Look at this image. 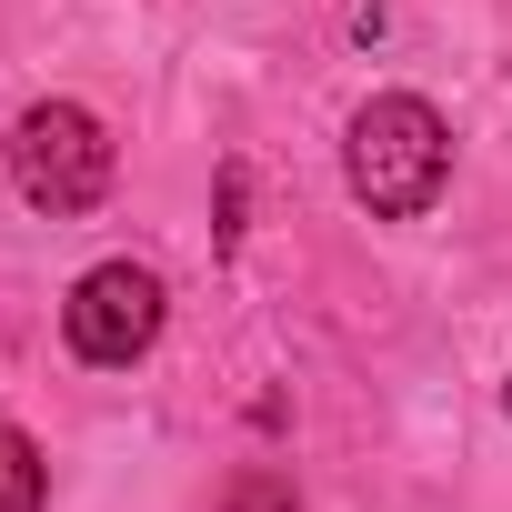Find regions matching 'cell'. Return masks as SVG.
Returning <instances> with one entry per match:
<instances>
[{"mask_svg": "<svg viewBox=\"0 0 512 512\" xmlns=\"http://www.w3.org/2000/svg\"><path fill=\"white\" fill-rule=\"evenodd\" d=\"M221 512H302V492H292V472H231Z\"/></svg>", "mask_w": 512, "mask_h": 512, "instance_id": "5", "label": "cell"}, {"mask_svg": "<svg viewBox=\"0 0 512 512\" xmlns=\"http://www.w3.org/2000/svg\"><path fill=\"white\" fill-rule=\"evenodd\" d=\"M342 171H352V201L372 221H412L442 201V171H452V131L422 91H382L352 111V141H342Z\"/></svg>", "mask_w": 512, "mask_h": 512, "instance_id": "1", "label": "cell"}, {"mask_svg": "<svg viewBox=\"0 0 512 512\" xmlns=\"http://www.w3.org/2000/svg\"><path fill=\"white\" fill-rule=\"evenodd\" d=\"M11 181H21L31 211L71 221V211H91V201L111 191V131H101L81 101H41V111H21V131H11Z\"/></svg>", "mask_w": 512, "mask_h": 512, "instance_id": "2", "label": "cell"}, {"mask_svg": "<svg viewBox=\"0 0 512 512\" xmlns=\"http://www.w3.org/2000/svg\"><path fill=\"white\" fill-rule=\"evenodd\" d=\"M502 402H512V392H502Z\"/></svg>", "mask_w": 512, "mask_h": 512, "instance_id": "6", "label": "cell"}, {"mask_svg": "<svg viewBox=\"0 0 512 512\" xmlns=\"http://www.w3.org/2000/svg\"><path fill=\"white\" fill-rule=\"evenodd\" d=\"M41 502H51V462H41V442L0 422V512H41Z\"/></svg>", "mask_w": 512, "mask_h": 512, "instance_id": "4", "label": "cell"}, {"mask_svg": "<svg viewBox=\"0 0 512 512\" xmlns=\"http://www.w3.org/2000/svg\"><path fill=\"white\" fill-rule=\"evenodd\" d=\"M61 332H71V352H81V362L121 372V362H141V352L161 342V282H151L141 262H101V272H81V282H71Z\"/></svg>", "mask_w": 512, "mask_h": 512, "instance_id": "3", "label": "cell"}]
</instances>
